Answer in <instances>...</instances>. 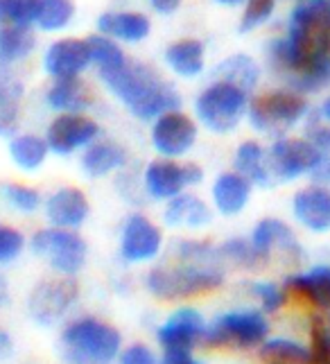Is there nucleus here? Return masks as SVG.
Here are the masks:
<instances>
[{"mask_svg":"<svg viewBox=\"0 0 330 364\" xmlns=\"http://www.w3.org/2000/svg\"><path fill=\"white\" fill-rule=\"evenodd\" d=\"M276 73L289 75L297 91H316L330 82V0H299L287 36L270 46Z\"/></svg>","mask_w":330,"mask_h":364,"instance_id":"f257e3e1","label":"nucleus"},{"mask_svg":"<svg viewBox=\"0 0 330 364\" xmlns=\"http://www.w3.org/2000/svg\"><path fill=\"white\" fill-rule=\"evenodd\" d=\"M100 77L113 91V95L141 120H156L165 111L181 107V95L172 89V84L141 61L127 59L124 66L100 75Z\"/></svg>","mask_w":330,"mask_h":364,"instance_id":"f03ea898","label":"nucleus"},{"mask_svg":"<svg viewBox=\"0 0 330 364\" xmlns=\"http://www.w3.org/2000/svg\"><path fill=\"white\" fill-rule=\"evenodd\" d=\"M224 267L222 262H186L174 260L168 265L151 267L145 287L147 292L165 301V304H181L197 296H206L218 292L224 285Z\"/></svg>","mask_w":330,"mask_h":364,"instance_id":"7ed1b4c3","label":"nucleus"},{"mask_svg":"<svg viewBox=\"0 0 330 364\" xmlns=\"http://www.w3.org/2000/svg\"><path fill=\"white\" fill-rule=\"evenodd\" d=\"M59 346L66 364H116L124 342L122 333L111 321L80 315L63 323Z\"/></svg>","mask_w":330,"mask_h":364,"instance_id":"20e7f679","label":"nucleus"},{"mask_svg":"<svg viewBox=\"0 0 330 364\" xmlns=\"http://www.w3.org/2000/svg\"><path fill=\"white\" fill-rule=\"evenodd\" d=\"M270 337V321L262 310H226L208 321L204 335L206 348L215 350H253Z\"/></svg>","mask_w":330,"mask_h":364,"instance_id":"39448f33","label":"nucleus"},{"mask_svg":"<svg viewBox=\"0 0 330 364\" xmlns=\"http://www.w3.org/2000/svg\"><path fill=\"white\" fill-rule=\"evenodd\" d=\"M247 109H249V93L224 80H215L213 84H208L195 100L197 120L208 132L215 134L233 132L240 124V120L245 118Z\"/></svg>","mask_w":330,"mask_h":364,"instance_id":"423d86ee","label":"nucleus"},{"mask_svg":"<svg viewBox=\"0 0 330 364\" xmlns=\"http://www.w3.org/2000/svg\"><path fill=\"white\" fill-rule=\"evenodd\" d=\"M30 247L50 269L63 276H78L88 258V245L78 229L46 227L32 235Z\"/></svg>","mask_w":330,"mask_h":364,"instance_id":"0eeeda50","label":"nucleus"},{"mask_svg":"<svg viewBox=\"0 0 330 364\" xmlns=\"http://www.w3.org/2000/svg\"><path fill=\"white\" fill-rule=\"evenodd\" d=\"M308 114V102L299 91H270L249 102L247 116L253 129L262 134H281Z\"/></svg>","mask_w":330,"mask_h":364,"instance_id":"6e6552de","label":"nucleus"},{"mask_svg":"<svg viewBox=\"0 0 330 364\" xmlns=\"http://www.w3.org/2000/svg\"><path fill=\"white\" fill-rule=\"evenodd\" d=\"M80 301V285L75 276H50L39 281L28 296V315L39 326H55L63 321Z\"/></svg>","mask_w":330,"mask_h":364,"instance_id":"1a4fd4ad","label":"nucleus"},{"mask_svg":"<svg viewBox=\"0 0 330 364\" xmlns=\"http://www.w3.org/2000/svg\"><path fill=\"white\" fill-rule=\"evenodd\" d=\"M204 181V168L197 163H179L176 159L159 156L145 168L143 186L151 199L168 202V199L186 193V188Z\"/></svg>","mask_w":330,"mask_h":364,"instance_id":"9d476101","label":"nucleus"},{"mask_svg":"<svg viewBox=\"0 0 330 364\" xmlns=\"http://www.w3.org/2000/svg\"><path fill=\"white\" fill-rule=\"evenodd\" d=\"M197 143V122L183 114L181 109H172L161 114L151 124V145L165 159H181Z\"/></svg>","mask_w":330,"mask_h":364,"instance_id":"9b49d317","label":"nucleus"},{"mask_svg":"<svg viewBox=\"0 0 330 364\" xmlns=\"http://www.w3.org/2000/svg\"><path fill=\"white\" fill-rule=\"evenodd\" d=\"M120 256L132 265H143L161 256L163 233L156 222H151L143 213H134L124 220L120 229Z\"/></svg>","mask_w":330,"mask_h":364,"instance_id":"f8f14e48","label":"nucleus"},{"mask_svg":"<svg viewBox=\"0 0 330 364\" xmlns=\"http://www.w3.org/2000/svg\"><path fill=\"white\" fill-rule=\"evenodd\" d=\"M321 156L324 154L308 138H278L267 152L270 170L278 181H292L312 172Z\"/></svg>","mask_w":330,"mask_h":364,"instance_id":"ddd939ff","label":"nucleus"},{"mask_svg":"<svg viewBox=\"0 0 330 364\" xmlns=\"http://www.w3.org/2000/svg\"><path fill=\"white\" fill-rule=\"evenodd\" d=\"M208 321L204 312L195 306L174 308L156 328V342L161 348H190L195 350L204 344Z\"/></svg>","mask_w":330,"mask_h":364,"instance_id":"4468645a","label":"nucleus"},{"mask_svg":"<svg viewBox=\"0 0 330 364\" xmlns=\"http://www.w3.org/2000/svg\"><path fill=\"white\" fill-rule=\"evenodd\" d=\"M100 136V124L86 114H59L48 124L46 141L50 152L59 156H70L88 147Z\"/></svg>","mask_w":330,"mask_h":364,"instance_id":"2eb2a0df","label":"nucleus"},{"mask_svg":"<svg viewBox=\"0 0 330 364\" xmlns=\"http://www.w3.org/2000/svg\"><path fill=\"white\" fill-rule=\"evenodd\" d=\"M43 213L50 227L80 229L91 215V204L78 186H61L43 202Z\"/></svg>","mask_w":330,"mask_h":364,"instance_id":"dca6fc26","label":"nucleus"},{"mask_svg":"<svg viewBox=\"0 0 330 364\" xmlns=\"http://www.w3.org/2000/svg\"><path fill=\"white\" fill-rule=\"evenodd\" d=\"M91 46L88 39H59L48 46L43 55V68L50 77H75L91 66Z\"/></svg>","mask_w":330,"mask_h":364,"instance_id":"f3484780","label":"nucleus"},{"mask_svg":"<svg viewBox=\"0 0 330 364\" xmlns=\"http://www.w3.org/2000/svg\"><path fill=\"white\" fill-rule=\"evenodd\" d=\"M289 296L306 301L308 306L330 310V265H316L308 272H297L285 279Z\"/></svg>","mask_w":330,"mask_h":364,"instance_id":"a211bd4d","label":"nucleus"},{"mask_svg":"<svg viewBox=\"0 0 330 364\" xmlns=\"http://www.w3.org/2000/svg\"><path fill=\"white\" fill-rule=\"evenodd\" d=\"M93 93L82 75L75 77H55L46 91V105L59 114H84L91 107Z\"/></svg>","mask_w":330,"mask_h":364,"instance_id":"6ab92c4d","label":"nucleus"},{"mask_svg":"<svg viewBox=\"0 0 330 364\" xmlns=\"http://www.w3.org/2000/svg\"><path fill=\"white\" fill-rule=\"evenodd\" d=\"M251 186L253 183L245 177V174H240L238 170L222 172L211 188L215 210L224 218H233V215H238V213H243L245 206L249 204Z\"/></svg>","mask_w":330,"mask_h":364,"instance_id":"aec40b11","label":"nucleus"},{"mask_svg":"<svg viewBox=\"0 0 330 364\" xmlns=\"http://www.w3.org/2000/svg\"><path fill=\"white\" fill-rule=\"evenodd\" d=\"M294 218L306 229L314 233H324L330 229V191L324 186H310L303 188L294 195L292 202Z\"/></svg>","mask_w":330,"mask_h":364,"instance_id":"412c9836","label":"nucleus"},{"mask_svg":"<svg viewBox=\"0 0 330 364\" xmlns=\"http://www.w3.org/2000/svg\"><path fill=\"white\" fill-rule=\"evenodd\" d=\"M213 220V210L211 206L199 199L197 195L181 193L165 202L163 210V222L172 229H193L199 231L208 227Z\"/></svg>","mask_w":330,"mask_h":364,"instance_id":"4be33fe9","label":"nucleus"},{"mask_svg":"<svg viewBox=\"0 0 330 364\" xmlns=\"http://www.w3.org/2000/svg\"><path fill=\"white\" fill-rule=\"evenodd\" d=\"M251 242L265 258H272V254L278 249L285 256H299L301 245L297 240L294 231H292L283 220L276 218H265L260 220L251 231Z\"/></svg>","mask_w":330,"mask_h":364,"instance_id":"5701e85b","label":"nucleus"},{"mask_svg":"<svg viewBox=\"0 0 330 364\" xmlns=\"http://www.w3.org/2000/svg\"><path fill=\"white\" fill-rule=\"evenodd\" d=\"M97 30L116 41L138 43L149 36L151 23L141 11H107L97 18Z\"/></svg>","mask_w":330,"mask_h":364,"instance_id":"b1692460","label":"nucleus"},{"mask_svg":"<svg viewBox=\"0 0 330 364\" xmlns=\"http://www.w3.org/2000/svg\"><path fill=\"white\" fill-rule=\"evenodd\" d=\"M127 166L124 147L113 141H93L84 147L82 154V170L91 179H102L107 174L118 172Z\"/></svg>","mask_w":330,"mask_h":364,"instance_id":"393cba45","label":"nucleus"},{"mask_svg":"<svg viewBox=\"0 0 330 364\" xmlns=\"http://www.w3.org/2000/svg\"><path fill=\"white\" fill-rule=\"evenodd\" d=\"M165 61L179 77H199L206 68V50L197 39H179L165 50Z\"/></svg>","mask_w":330,"mask_h":364,"instance_id":"a878e982","label":"nucleus"},{"mask_svg":"<svg viewBox=\"0 0 330 364\" xmlns=\"http://www.w3.org/2000/svg\"><path fill=\"white\" fill-rule=\"evenodd\" d=\"M23 82L9 70H0V136H14L21 120Z\"/></svg>","mask_w":330,"mask_h":364,"instance_id":"bb28decb","label":"nucleus"},{"mask_svg":"<svg viewBox=\"0 0 330 364\" xmlns=\"http://www.w3.org/2000/svg\"><path fill=\"white\" fill-rule=\"evenodd\" d=\"M36 48V36L32 28L25 25L0 23V64H18L28 59Z\"/></svg>","mask_w":330,"mask_h":364,"instance_id":"cd10ccee","label":"nucleus"},{"mask_svg":"<svg viewBox=\"0 0 330 364\" xmlns=\"http://www.w3.org/2000/svg\"><path fill=\"white\" fill-rule=\"evenodd\" d=\"M235 170L240 174H245L251 183H258V186H270L274 177L270 170L267 152H265L258 141L240 143V147L235 149Z\"/></svg>","mask_w":330,"mask_h":364,"instance_id":"c85d7f7f","label":"nucleus"},{"mask_svg":"<svg viewBox=\"0 0 330 364\" xmlns=\"http://www.w3.org/2000/svg\"><path fill=\"white\" fill-rule=\"evenodd\" d=\"M260 364H312L310 346L289 337H267L258 346Z\"/></svg>","mask_w":330,"mask_h":364,"instance_id":"c756f323","label":"nucleus"},{"mask_svg":"<svg viewBox=\"0 0 330 364\" xmlns=\"http://www.w3.org/2000/svg\"><path fill=\"white\" fill-rule=\"evenodd\" d=\"M48 141L46 136H34V134H18V136H11L9 141V156L16 166L25 172H32V170H39L46 159H48Z\"/></svg>","mask_w":330,"mask_h":364,"instance_id":"7c9ffc66","label":"nucleus"},{"mask_svg":"<svg viewBox=\"0 0 330 364\" xmlns=\"http://www.w3.org/2000/svg\"><path fill=\"white\" fill-rule=\"evenodd\" d=\"M218 77L224 82H231L249 93L251 89H256L260 80V68L249 55H231L218 66Z\"/></svg>","mask_w":330,"mask_h":364,"instance_id":"2f4dec72","label":"nucleus"},{"mask_svg":"<svg viewBox=\"0 0 330 364\" xmlns=\"http://www.w3.org/2000/svg\"><path fill=\"white\" fill-rule=\"evenodd\" d=\"M220 249V258L222 262H228L238 269H260L262 265H267V258H265L260 251L253 247L251 237H231L224 245L218 247Z\"/></svg>","mask_w":330,"mask_h":364,"instance_id":"473e14b6","label":"nucleus"},{"mask_svg":"<svg viewBox=\"0 0 330 364\" xmlns=\"http://www.w3.org/2000/svg\"><path fill=\"white\" fill-rule=\"evenodd\" d=\"M75 5L73 0H36V21L34 25L43 32H59L73 21Z\"/></svg>","mask_w":330,"mask_h":364,"instance_id":"72a5a7b5","label":"nucleus"},{"mask_svg":"<svg viewBox=\"0 0 330 364\" xmlns=\"http://www.w3.org/2000/svg\"><path fill=\"white\" fill-rule=\"evenodd\" d=\"M88 46H91V61L97 66L100 75L118 70L120 66L127 64V55L122 53L120 41L111 39L107 34H95L88 39Z\"/></svg>","mask_w":330,"mask_h":364,"instance_id":"f704fd0d","label":"nucleus"},{"mask_svg":"<svg viewBox=\"0 0 330 364\" xmlns=\"http://www.w3.org/2000/svg\"><path fill=\"white\" fill-rule=\"evenodd\" d=\"M174 260L186 262H222L220 249L204 237H183L174 245Z\"/></svg>","mask_w":330,"mask_h":364,"instance_id":"c9c22d12","label":"nucleus"},{"mask_svg":"<svg viewBox=\"0 0 330 364\" xmlns=\"http://www.w3.org/2000/svg\"><path fill=\"white\" fill-rule=\"evenodd\" d=\"M3 197L5 202L18 210V213H25V215H30V213H36L41 208V193L36 191L32 186H25V183H5L3 188Z\"/></svg>","mask_w":330,"mask_h":364,"instance_id":"e433bc0d","label":"nucleus"},{"mask_svg":"<svg viewBox=\"0 0 330 364\" xmlns=\"http://www.w3.org/2000/svg\"><path fill=\"white\" fill-rule=\"evenodd\" d=\"M249 292L256 296V301L260 304V310L262 312H278L285 304H287V290L285 285H276L272 281H256L249 285Z\"/></svg>","mask_w":330,"mask_h":364,"instance_id":"4c0bfd02","label":"nucleus"},{"mask_svg":"<svg viewBox=\"0 0 330 364\" xmlns=\"http://www.w3.org/2000/svg\"><path fill=\"white\" fill-rule=\"evenodd\" d=\"M36 21V0H0V23L32 28Z\"/></svg>","mask_w":330,"mask_h":364,"instance_id":"58836bf2","label":"nucleus"},{"mask_svg":"<svg viewBox=\"0 0 330 364\" xmlns=\"http://www.w3.org/2000/svg\"><path fill=\"white\" fill-rule=\"evenodd\" d=\"M276 9V0H245V11L240 18V32H251L265 25Z\"/></svg>","mask_w":330,"mask_h":364,"instance_id":"ea45409f","label":"nucleus"},{"mask_svg":"<svg viewBox=\"0 0 330 364\" xmlns=\"http://www.w3.org/2000/svg\"><path fill=\"white\" fill-rule=\"evenodd\" d=\"M310 353L312 364H330V323L314 317L310 323Z\"/></svg>","mask_w":330,"mask_h":364,"instance_id":"a19ab883","label":"nucleus"},{"mask_svg":"<svg viewBox=\"0 0 330 364\" xmlns=\"http://www.w3.org/2000/svg\"><path fill=\"white\" fill-rule=\"evenodd\" d=\"M25 245H28V240H25L21 229L0 222V265L14 262L25 251Z\"/></svg>","mask_w":330,"mask_h":364,"instance_id":"79ce46f5","label":"nucleus"},{"mask_svg":"<svg viewBox=\"0 0 330 364\" xmlns=\"http://www.w3.org/2000/svg\"><path fill=\"white\" fill-rule=\"evenodd\" d=\"M116 364H161V355L145 342H132L122 346Z\"/></svg>","mask_w":330,"mask_h":364,"instance_id":"37998d69","label":"nucleus"},{"mask_svg":"<svg viewBox=\"0 0 330 364\" xmlns=\"http://www.w3.org/2000/svg\"><path fill=\"white\" fill-rule=\"evenodd\" d=\"M306 138L319 149L321 154L330 152V124L319 122V120H310L308 129H306Z\"/></svg>","mask_w":330,"mask_h":364,"instance_id":"c03bdc74","label":"nucleus"},{"mask_svg":"<svg viewBox=\"0 0 330 364\" xmlns=\"http://www.w3.org/2000/svg\"><path fill=\"white\" fill-rule=\"evenodd\" d=\"M161 364H204L190 348H163Z\"/></svg>","mask_w":330,"mask_h":364,"instance_id":"a18cd8bd","label":"nucleus"},{"mask_svg":"<svg viewBox=\"0 0 330 364\" xmlns=\"http://www.w3.org/2000/svg\"><path fill=\"white\" fill-rule=\"evenodd\" d=\"M310 174H312V179H314V181H319V183H330V159H328V154L321 156V161L316 163V168H314Z\"/></svg>","mask_w":330,"mask_h":364,"instance_id":"49530a36","label":"nucleus"},{"mask_svg":"<svg viewBox=\"0 0 330 364\" xmlns=\"http://www.w3.org/2000/svg\"><path fill=\"white\" fill-rule=\"evenodd\" d=\"M151 9L159 11V14H174L176 9L181 7V0H147Z\"/></svg>","mask_w":330,"mask_h":364,"instance_id":"de8ad7c7","label":"nucleus"},{"mask_svg":"<svg viewBox=\"0 0 330 364\" xmlns=\"http://www.w3.org/2000/svg\"><path fill=\"white\" fill-rule=\"evenodd\" d=\"M11 350H14V342H11V335L7 331L0 328V360L9 358Z\"/></svg>","mask_w":330,"mask_h":364,"instance_id":"09e8293b","label":"nucleus"},{"mask_svg":"<svg viewBox=\"0 0 330 364\" xmlns=\"http://www.w3.org/2000/svg\"><path fill=\"white\" fill-rule=\"evenodd\" d=\"M9 304V283L3 274H0V310Z\"/></svg>","mask_w":330,"mask_h":364,"instance_id":"8fccbe9b","label":"nucleus"},{"mask_svg":"<svg viewBox=\"0 0 330 364\" xmlns=\"http://www.w3.org/2000/svg\"><path fill=\"white\" fill-rule=\"evenodd\" d=\"M321 116L330 122V97H326V102L321 105Z\"/></svg>","mask_w":330,"mask_h":364,"instance_id":"3c124183","label":"nucleus"},{"mask_svg":"<svg viewBox=\"0 0 330 364\" xmlns=\"http://www.w3.org/2000/svg\"><path fill=\"white\" fill-rule=\"evenodd\" d=\"M215 3H220V5H226V7H235V5H243L245 0H215Z\"/></svg>","mask_w":330,"mask_h":364,"instance_id":"603ef678","label":"nucleus"}]
</instances>
